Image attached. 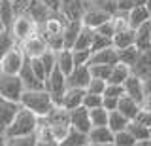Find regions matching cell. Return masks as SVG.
Segmentation results:
<instances>
[{
	"instance_id": "1",
	"label": "cell",
	"mask_w": 151,
	"mask_h": 146,
	"mask_svg": "<svg viewBox=\"0 0 151 146\" xmlns=\"http://www.w3.org/2000/svg\"><path fill=\"white\" fill-rule=\"evenodd\" d=\"M19 105L30 110L32 114H36L38 118H45L55 108L53 99L45 89H25Z\"/></svg>"
},
{
	"instance_id": "2",
	"label": "cell",
	"mask_w": 151,
	"mask_h": 146,
	"mask_svg": "<svg viewBox=\"0 0 151 146\" xmlns=\"http://www.w3.org/2000/svg\"><path fill=\"white\" fill-rule=\"evenodd\" d=\"M38 127V116L32 114L30 110H27L25 106H21L17 110L15 118L12 120V123L8 125V129L4 131L6 137H25V135H32L36 133Z\"/></svg>"
},
{
	"instance_id": "3",
	"label": "cell",
	"mask_w": 151,
	"mask_h": 146,
	"mask_svg": "<svg viewBox=\"0 0 151 146\" xmlns=\"http://www.w3.org/2000/svg\"><path fill=\"white\" fill-rule=\"evenodd\" d=\"M40 121L49 127L51 135H53L55 140H59V142L64 139V135L68 133V129H70V114L63 106H55L45 118H40Z\"/></svg>"
},
{
	"instance_id": "4",
	"label": "cell",
	"mask_w": 151,
	"mask_h": 146,
	"mask_svg": "<svg viewBox=\"0 0 151 146\" xmlns=\"http://www.w3.org/2000/svg\"><path fill=\"white\" fill-rule=\"evenodd\" d=\"M23 91H25V86H23V80L19 78V74L0 72V97L19 102L23 97Z\"/></svg>"
},
{
	"instance_id": "5",
	"label": "cell",
	"mask_w": 151,
	"mask_h": 146,
	"mask_svg": "<svg viewBox=\"0 0 151 146\" xmlns=\"http://www.w3.org/2000/svg\"><path fill=\"white\" fill-rule=\"evenodd\" d=\"M9 31H12V34H13V38H15L17 44H21V42H25L30 34H34L36 31H40V27L36 25V21L32 19L30 15L19 13V15H15Z\"/></svg>"
},
{
	"instance_id": "6",
	"label": "cell",
	"mask_w": 151,
	"mask_h": 146,
	"mask_svg": "<svg viewBox=\"0 0 151 146\" xmlns=\"http://www.w3.org/2000/svg\"><path fill=\"white\" fill-rule=\"evenodd\" d=\"M45 91L51 95V99H53L55 106H60V101H63V95L64 91L68 89V86H66V76L63 72H60L59 68L55 67V70L49 74V76L45 78V84H44Z\"/></svg>"
},
{
	"instance_id": "7",
	"label": "cell",
	"mask_w": 151,
	"mask_h": 146,
	"mask_svg": "<svg viewBox=\"0 0 151 146\" xmlns=\"http://www.w3.org/2000/svg\"><path fill=\"white\" fill-rule=\"evenodd\" d=\"M23 61H25L23 49H21L19 44H15L2 57V61H0V72H4V74H19V70L23 67Z\"/></svg>"
},
{
	"instance_id": "8",
	"label": "cell",
	"mask_w": 151,
	"mask_h": 146,
	"mask_svg": "<svg viewBox=\"0 0 151 146\" xmlns=\"http://www.w3.org/2000/svg\"><path fill=\"white\" fill-rule=\"evenodd\" d=\"M21 49H23V55L28 59H34V57H40L42 53L47 49V42L45 38L42 36L40 31H36L34 34H30L25 42H21Z\"/></svg>"
},
{
	"instance_id": "9",
	"label": "cell",
	"mask_w": 151,
	"mask_h": 146,
	"mask_svg": "<svg viewBox=\"0 0 151 146\" xmlns=\"http://www.w3.org/2000/svg\"><path fill=\"white\" fill-rule=\"evenodd\" d=\"M108 19H110V13L102 12L100 8H96V6H89V8H85V12L81 15V25L96 31L98 27H100L102 23H106Z\"/></svg>"
},
{
	"instance_id": "10",
	"label": "cell",
	"mask_w": 151,
	"mask_h": 146,
	"mask_svg": "<svg viewBox=\"0 0 151 146\" xmlns=\"http://www.w3.org/2000/svg\"><path fill=\"white\" fill-rule=\"evenodd\" d=\"M70 114V127L78 131H83V133H89L91 131V118H89V108H85L83 105L74 108V110H68Z\"/></svg>"
},
{
	"instance_id": "11",
	"label": "cell",
	"mask_w": 151,
	"mask_h": 146,
	"mask_svg": "<svg viewBox=\"0 0 151 146\" xmlns=\"http://www.w3.org/2000/svg\"><path fill=\"white\" fill-rule=\"evenodd\" d=\"M91 80V72H89V65H79L70 70V74L66 76V86L68 87H79L85 89Z\"/></svg>"
},
{
	"instance_id": "12",
	"label": "cell",
	"mask_w": 151,
	"mask_h": 146,
	"mask_svg": "<svg viewBox=\"0 0 151 146\" xmlns=\"http://www.w3.org/2000/svg\"><path fill=\"white\" fill-rule=\"evenodd\" d=\"M19 108H21L19 102H13V101L0 97V133H4L8 129V125L12 123V120L15 118Z\"/></svg>"
},
{
	"instance_id": "13",
	"label": "cell",
	"mask_w": 151,
	"mask_h": 146,
	"mask_svg": "<svg viewBox=\"0 0 151 146\" xmlns=\"http://www.w3.org/2000/svg\"><path fill=\"white\" fill-rule=\"evenodd\" d=\"M130 72L138 78H145L151 74V46L145 49H140V55L136 63L130 67Z\"/></svg>"
},
{
	"instance_id": "14",
	"label": "cell",
	"mask_w": 151,
	"mask_h": 146,
	"mask_svg": "<svg viewBox=\"0 0 151 146\" xmlns=\"http://www.w3.org/2000/svg\"><path fill=\"white\" fill-rule=\"evenodd\" d=\"M19 78L23 80L25 89H45L44 82H40V80L36 78V74L32 72L30 59H28V57H25V61H23V67H21V70H19Z\"/></svg>"
},
{
	"instance_id": "15",
	"label": "cell",
	"mask_w": 151,
	"mask_h": 146,
	"mask_svg": "<svg viewBox=\"0 0 151 146\" xmlns=\"http://www.w3.org/2000/svg\"><path fill=\"white\" fill-rule=\"evenodd\" d=\"M123 89H125V95H129L130 99H134L136 102L144 101V86H142V78L134 76V74L130 72V76L125 80V84H123Z\"/></svg>"
},
{
	"instance_id": "16",
	"label": "cell",
	"mask_w": 151,
	"mask_h": 146,
	"mask_svg": "<svg viewBox=\"0 0 151 146\" xmlns=\"http://www.w3.org/2000/svg\"><path fill=\"white\" fill-rule=\"evenodd\" d=\"M83 97H85V89L79 87H68L63 95V101H60V106L66 108V110H74V108L83 105Z\"/></svg>"
},
{
	"instance_id": "17",
	"label": "cell",
	"mask_w": 151,
	"mask_h": 146,
	"mask_svg": "<svg viewBox=\"0 0 151 146\" xmlns=\"http://www.w3.org/2000/svg\"><path fill=\"white\" fill-rule=\"evenodd\" d=\"M115 63H119V61H117V49L113 48V46H110V48H106V49L91 53V59H89L87 65H110V67H113Z\"/></svg>"
},
{
	"instance_id": "18",
	"label": "cell",
	"mask_w": 151,
	"mask_h": 146,
	"mask_svg": "<svg viewBox=\"0 0 151 146\" xmlns=\"http://www.w3.org/2000/svg\"><path fill=\"white\" fill-rule=\"evenodd\" d=\"M81 19H68L63 32V42H64V48L66 49H72L76 44V38H78L79 31H81Z\"/></svg>"
},
{
	"instance_id": "19",
	"label": "cell",
	"mask_w": 151,
	"mask_h": 146,
	"mask_svg": "<svg viewBox=\"0 0 151 146\" xmlns=\"http://www.w3.org/2000/svg\"><path fill=\"white\" fill-rule=\"evenodd\" d=\"M117 110H119L125 118H129V120H136L138 112L142 110V105L136 102L134 99H130L129 95H123L119 99V102H117Z\"/></svg>"
},
{
	"instance_id": "20",
	"label": "cell",
	"mask_w": 151,
	"mask_h": 146,
	"mask_svg": "<svg viewBox=\"0 0 151 146\" xmlns=\"http://www.w3.org/2000/svg\"><path fill=\"white\" fill-rule=\"evenodd\" d=\"M113 131L108 125H98V127H91V131L87 133L89 142L91 144H102V142H113Z\"/></svg>"
},
{
	"instance_id": "21",
	"label": "cell",
	"mask_w": 151,
	"mask_h": 146,
	"mask_svg": "<svg viewBox=\"0 0 151 146\" xmlns=\"http://www.w3.org/2000/svg\"><path fill=\"white\" fill-rule=\"evenodd\" d=\"M134 46L138 49H145L151 46V19L134 29Z\"/></svg>"
},
{
	"instance_id": "22",
	"label": "cell",
	"mask_w": 151,
	"mask_h": 146,
	"mask_svg": "<svg viewBox=\"0 0 151 146\" xmlns=\"http://www.w3.org/2000/svg\"><path fill=\"white\" fill-rule=\"evenodd\" d=\"M89 144V137L83 131H78L74 127H70L68 133L64 135V139L59 142V146H85Z\"/></svg>"
},
{
	"instance_id": "23",
	"label": "cell",
	"mask_w": 151,
	"mask_h": 146,
	"mask_svg": "<svg viewBox=\"0 0 151 146\" xmlns=\"http://www.w3.org/2000/svg\"><path fill=\"white\" fill-rule=\"evenodd\" d=\"M57 68L60 70V72L64 74V76H68L70 70L74 68V57H72V49H59L57 51Z\"/></svg>"
},
{
	"instance_id": "24",
	"label": "cell",
	"mask_w": 151,
	"mask_h": 146,
	"mask_svg": "<svg viewBox=\"0 0 151 146\" xmlns=\"http://www.w3.org/2000/svg\"><path fill=\"white\" fill-rule=\"evenodd\" d=\"M111 46L115 49H123V48H129V46H134V29H125V31L115 32L113 38H111Z\"/></svg>"
},
{
	"instance_id": "25",
	"label": "cell",
	"mask_w": 151,
	"mask_h": 146,
	"mask_svg": "<svg viewBox=\"0 0 151 146\" xmlns=\"http://www.w3.org/2000/svg\"><path fill=\"white\" fill-rule=\"evenodd\" d=\"M127 15H129V27L130 29H138L140 25H144L145 21H149V13L145 10V6H136L132 8L130 12H127Z\"/></svg>"
},
{
	"instance_id": "26",
	"label": "cell",
	"mask_w": 151,
	"mask_h": 146,
	"mask_svg": "<svg viewBox=\"0 0 151 146\" xmlns=\"http://www.w3.org/2000/svg\"><path fill=\"white\" fill-rule=\"evenodd\" d=\"M13 19H15L13 0H0V23L4 25V29H12Z\"/></svg>"
},
{
	"instance_id": "27",
	"label": "cell",
	"mask_w": 151,
	"mask_h": 146,
	"mask_svg": "<svg viewBox=\"0 0 151 146\" xmlns=\"http://www.w3.org/2000/svg\"><path fill=\"white\" fill-rule=\"evenodd\" d=\"M129 76H130V67H127V65H123V63H115L111 67L108 84H119V86H123L125 80L129 78Z\"/></svg>"
},
{
	"instance_id": "28",
	"label": "cell",
	"mask_w": 151,
	"mask_h": 146,
	"mask_svg": "<svg viewBox=\"0 0 151 146\" xmlns=\"http://www.w3.org/2000/svg\"><path fill=\"white\" fill-rule=\"evenodd\" d=\"M129 121H130V120H129V118H125V116H123L119 110H111L110 114H108V127H110L113 133L127 129Z\"/></svg>"
},
{
	"instance_id": "29",
	"label": "cell",
	"mask_w": 151,
	"mask_h": 146,
	"mask_svg": "<svg viewBox=\"0 0 151 146\" xmlns=\"http://www.w3.org/2000/svg\"><path fill=\"white\" fill-rule=\"evenodd\" d=\"M140 55V49L136 48V46H129V48H123V49H117V61L123 65H127V67H132V65L136 63V59H138Z\"/></svg>"
},
{
	"instance_id": "30",
	"label": "cell",
	"mask_w": 151,
	"mask_h": 146,
	"mask_svg": "<svg viewBox=\"0 0 151 146\" xmlns=\"http://www.w3.org/2000/svg\"><path fill=\"white\" fill-rule=\"evenodd\" d=\"M93 36H94V31L89 29V27H81L78 38H76V44L72 49H91V42H93Z\"/></svg>"
},
{
	"instance_id": "31",
	"label": "cell",
	"mask_w": 151,
	"mask_h": 146,
	"mask_svg": "<svg viewBox=\"0 0 151 146\" xmlns=\"http://www.w3.org/2000/svg\"><path fill=\"white\" fill-rule=\"evenodd\" d=\"M127 131H129V133L136 139V142H138V140L149 139V127L138 123L136 120H130V121H129V125H127Z\"/></svg>"
},
{
	"instance_id": "32",
	"label": "cell",
	"mask_w": 151,
	"mask_h": 146,
	"mask_svg": "<svg viewBox=\"0 0 151 146\" xmlns=\"http://www.w3.org/2000/svg\"><path fill=\"white\" fill-rule=\"evenodd\" d=\"M108 114H110V112H108L104 106L91 108V110H89L91 125H93V127H98V125H108Z\"/></svg>"
},
{
	"instance_id": "33",
	"label": "cell",
	"mask_w": 151,
	"mask_h": 146,
	"mask_svg": "<svg viewBox=\"0 0 151 146\" xmlns=\"http://www.w3.org/2000/svg\"><path fill=\"white\" fill-rule=\"evenodd\" d=\"M15 44H17V42H15V38H13V34H12V31H9V29H4L2 32H0V61H2V57Z\"/></svg>"
},
{
	"instance_id": "34",
	"label": "cell",
	"mask_w": 151,
	"mask_h": 146,
	"mask_svg": "<svg viewBox=\"0 0 151 146\" xmlns=\"http://www.w3.org/2000/svg\"><path fill=\"white\" fill-rule=\"evenodd\" d=\"M40 61H42V65H44V68H45V74L49 76V74L55 70V67H57V51L47 48L44 53L40 55Z\"/></svg>"
},
{
	"instance_id": "35",
	"label": "cell",
	"mask_w": 151,
	"mask_h": 146,
	"mask_svg": "<svg viewBox=\"0 0 151 146\" xmlns=\"http://www.w3.org/2000/svg\"><path fill=\"white\" fill-rule=\"evenodd\" d=\"M6 146H36V133L25 137H6Z\"/></svg>"
},
{
	"instance_id": "36",
	"label": "cell",
	"mask_w": 151,
	"mask_h": 146,
	"mask_svg": "<svg viewBox=\"0 0 151 146\" xmlns=\"http://www.w3.org/2000/svg\"><path fill=\"white\" fill-rule=\"evenodd\" d=\"M113 144L115 146H134L136 139L127 129H123V131H117V133L113 135Z\"/></svg>"
},
{
	"instance_id": "37",
	"label": "cell",
	"mask_w": 151,
	"mask_h": 146,
	"mask_svg": "<svg viewBox=\"0 0 151 146\" xmlns=\"http://www.w3.org/2000/svg\"><path fill=\"white\" fill-rule=\"evenodd\" d=\"M89 72H91V78H100V80H106L108 82L111 67L110 65H89Z\"/></svg>"
},
{
	"instance_id": "38",
	"label": "cell",
	"mask_w": 151,
	"mask_h": 146,
	"mask_svg": "<svg viewBox=\"0 0 151 146\" xmlns=\"http://www.w3.org/2000/svg\"><path fill=\"white\" fill-rule=\"evenodd\" d=\"M111 46V38H108V36H102L98 34L96 31H94V36H93V42H91V53L94 51H100V49H106Z\"/></svg>"
},
{
	"instance_id": "39",
	"label": "cell",
	"mask_w": 151,
	"mask_h": 146,
	"mask_svg": "<svg viewBox=\"0 0 151 146\" xmlns=\"http://www.w3.org/2000/svg\"><path fill=\"white\" fill-rule=\"evenodd\" d=\"M106 80H100V78H91L85 87L87 93H94V95H104V89H106Z\"/></svg>"
},
{
	"instance_id": "40",
	"label": "cell",
	"mask_w": 151,
	"mask_h": 146,
	"mask_svg": "<svg viewBox=\"0 0 151 146\" xmlns=\"http://www.w3.org/2000/svg\"><path fill=\"white\" fill-rule=\"evenodd\" d=\"M72 57H74V67L87 65L91 59V49H72Z\"/></svg>"
},
{
	"instance_id": "41",
	"label": "cell",
	"mask_w": 151,
	"mask_h": 146,
	"mask_svg": "<svg viewBox=\"0 0 151 146\" xmlns=\"http://www.w3.org/2000/svg\"><path fill=\"white\" fill-rule=\"evenodd\" d=\"M30 68H32V72L36 74V78L40 80V82H44V84H45V78H47V74H45V68H44V65H42L40 57H34V59H30Z\"/></svg>"
},
{
	"instance_id": "42",
	"label": "cell",
	"mask_w": 151,
	"mask_h": 146,
	"mask_svg": "<svg viewBox=\"0 0 151 146\" xmlns=\"http://www.w3.org/2000/svg\"><path fill=\"white\" fill-rule=\"evenodd\" d=\"M83 106L85 108H96V106H102V95H94V93H87L85 91V97H83Z\"/></svg>"
},
{
	"instance_id": "43",
	"label": "cell",
	"mask_w": 151,
	"mask_h": 146,
	"mask_svg": "<svg viewBox=\"0 0 151 146\" xmlns=\"http://www.w3.org/2000/svg\"><path fill=\"white\" fill-rule=\"evenodd\" d=\"M104 95L113 97V99H121L123 95H125V89H123V86H119V84H106Z\"/></svg>"
},
{
	"instance_id": "44",
	"label": "cell",
	"mask_w": 151,
	"mask_h": 146,
	"mask_svg": "<svg viewBox=\"0 0 151 146\" xmlns=\"http://www.w3.org/2000/svg\"><path fill=\"white\" fill-rule=\"evenodd\" d=\"M145 0H117V10L119 12H130L136 6H144Z\"/></svg>"
},
{
	"instance_id": "45",
	"label": "cell",
	"mask_w": 151,
	"mask_h": 146,
	"mask_svg": "<svg viewBox=\"0 0 151 146\" xmlns=\"http://www.w3.org/2000/svg\"><path fill=\"white\" fill-rule=\"evenodd\" d=\"M96 32H98V34H102V36H108V38H113V34H115V29H113L111 21L108 19L106 23H102V25L98 27Z\"/></svg>"
},
{
	"instance_id": "46",
	"label": "cell",
	"mask_w": 151,
	"mask_h": 146,
	"mask_svg": "<svg viewBox=\"0 0 151 146\" xmlns=\"http://www.w3.org/2000/svg\"><path fill=\"white\" fill-rule=\"evenodd\" d=\"M136 121L151 129V110H145V108H142V110L138 112V116H136Z\"/></svg>"
},
{
	"instance_id": "47",
	"label": "cell",
	"mask_w": 151,
	"mask_h": 146,
	"mask_svg": "<svg viewBox=\"0 0 151 146\" xmlns=\"http://www.w3.org/2000/svg\"><path fill=\"white\" fill-rule=\"evenodd\" d=\"M117 102H119V99H113V97H106V95H102V106L106 108L108 112L117 110Z\"/></svg>"
},
{
	"instance_id": "48",
	"label": "cell",
	"mask_w": 151,
	"mask_h": 146,
	"mask_svg": "<svg viewBox=\"0 0 151 146\" xmlns=\"http://www.w3.org/2000/svg\"><path fill=\"white\" fill-rule=\"evenodd\" d=\"M42 4L47 8L49 12H60V6H63V0H40Z\"/></svg>"
},
{
	"instance_id": "49",
	"label": "cell",
	"mask_w": 151,
	"mask_h": 146,
	"mask_svg": "<svg viewBox=\"0 0 151 146\" xmlns=\"http://www.w3.org/2000/svg\"><path fill=\"white\" fill-rule=\"evenodd\" d=\"M142 86H144V95L151 93V74L145 76V78H142Z\"/></svg>"
},
{
	"instance_id": "50",
	"label": "cell",
	"mask_w": 151,
	"mask_h": 146,
	"mask_svg": "<svg viewBox=\"0 0 151 146\" xmlns=\"http://www.w3.org/2000/svg\"><path fill=\"white\" fill-rule=\"evenodd\" d=\"M142 108H145V110H151V93L144 95V101H142Z\"/></svg>"
},
{
	"instance_id": "51",
	"label": "cell",
	"mask_w": 151,
	"mask_h": 146,
	"mask_svg": "<svg viewBox=\"0 0 151 146\" xmlns=\"http://www.w3.org/2000/svg\"><path fill=\"white\" fill-rule=\"evenodd\" d=\"M134 146H151V139H145V140H138Z\"/></svg>"
},
{
	"instance_id": "52",
	"label": "cell",
	"mask_w": 151,
	"mask_h": 146,
	"mask_svg": "<svg viewBox=\"0 0 151 146\" xmlns=\"http://www.w3.org/2000/svg\"><path fill=\"white\" fill-rule=\"evenodd\" d=\"M145 10H147V13H149V17H151V0H145Z\"/></svg>"
},
{
	"instance_id": "53",
	"label": "cell",
	"mask_w": 151,
	"mask_h": 146,
	"mask_svg": "<svg viewBox=\"0 0 151 146\" xmlns=\"http://www.w3.org/2000/svg\"><path fill=\"white\" fill-rule=\"evenodd\" d=\"M0 146H6V135L0 133Z\"/></svg>"
},
{
	"instance_id": "54",
	"label": "cell",
	"mask_w": 151,
	"mask_h": 146,
	"mask_svg": "<svg viewBox=\"0 0 151 146\" xmlns=\"http://www.w3.org/2000/svg\"><path fill=\"white\" fill-rule=\"evenodd\" d=\"M93 146H115L113 142H102V144H93Z\"/></svg>"
},
{
	"instance_id": "55",
	"label": "cell",
	"mask_w": 151,
	"mask_h": 146,
	"mask_svg": "<svg viewBox=\"0 0 151 146\" xmlns=\"http://www.w3.org/2000/svg\"><path fill=\"white\" fill-rule=\"evenodd\" d=\"M4 31V25H2V23H0V32H2Z\"/></svg>"
},
{
	"instance_id": "56",
	"label": "cell",
	"mask_w": 151,
	"mask_h": 146,
	"mask_svg": "<svg viewBox=\"0 0 151 146\" xmlns=\"http://www.w3.org/2000/svg\"><path fill=\"white\" fill-rule=\"evenodd\" d=\"M85 146H93V144H91V142H89V144H85Z\"/></svg>"
},
{
	"instance_id": "57",
	"label": "cell",
	"mask_w": 151,
	"mask_h": 146,
	"mask_svg": "<svg viewBox=\"0 0 151 146\" xmlns=\"http://www.w3.org/2000/svg\"><path fill=\"white\" fill-rule=\"evenodd\" d=\"M149 139H151V129H149Z\"/></svg>"
}]
</instances>
